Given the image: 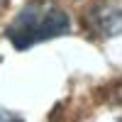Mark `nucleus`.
I'll return each mask as SVG.
<instances>
[{
  "instance_id": "f257e3e1",
  "label": "nucleus",
  "mask_w": 122,
  "mask_h": 122,
  "mask_svg": "<svg viewBox=\"0 0 122 122\" xmlns=\"http://www.w3.org/2000/svg\"><path fill=\"white\" fill-rule=\"evenodd\" d=\"M68 17L66 12L42 5V3H29L27 7L20 10V15L7 27V39L15 49H29L32 44L46 42L51 37H61L68 32Z\"/></svg>"
},
{
  "instance_id": "7ed1b4c3",
  "label": "nucleus",
  "mask_w": 122,
  "mask_h": 122,
  "mask_svg": "<svg viewBox=\"0 0 122 122\" xmlns=\"http://www.w3.org/2000/svg\"><path fill=\"white\" fill-rule=\"evenodd\" d=\"M0 122H25V120L12 115V112H7V110H0Z\"/></svg>"
},
{
  "instance_id": "f03ea898",
  "label": "nucleus",
  "mask_w": 122,
  "mask_h": 122,
  "mask_svg": "<svg viewBox=\"0 0 122 122\" xmlns=\"http://www.w3.org/2000/svg\"><path fill=\"white\" fill-rule=\"evenodd\" d=\"M93 29L100 32L103 37H112L122 32V10L117 7H98L93 12Z\"/></svg>"
}]
</instances>
